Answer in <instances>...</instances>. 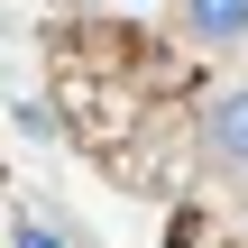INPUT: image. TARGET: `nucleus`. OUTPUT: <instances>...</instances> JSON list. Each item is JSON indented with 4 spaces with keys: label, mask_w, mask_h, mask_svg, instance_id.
Here are the masks:
<instances>
[{
    "label": "nucleus",
    "mask_w": 248,
    "mask_h": 248,
    "mask_svg": "<svg viewBox=\"0 0 248 248\" xmlns=\"http://www.w3.org/2000/svg\"><path fill=\"white\" fill-rule=\"evenodd\" d=\"M9 248H74V239H55L46 221H28V212H9Z\"/></svg>",
    "instance_id": "nucleus-3"
},
{
    "label": "nucleus",
    "mask_w": 248,
    "mask_h": 248,
    "mask_svg": "<svg viewBox=\"0 0 248 248\" xmlns=\"http://www.w3.org/2000/svg\"><path fill=\"white\" fill-rule=\"evenodd\" d=\"M212 156H221V166H248V92L212 101Z\"/></svg>",
    "instance_id": "nucleus-2"
},
{
    "label": "nucleus",
    "mask_w": 248,
    "mask_h": 248,
    "mask_svg": "<svg viewBox=\"0 0 248 248\" xmlns=\"http://www.w3.org/2000/svg\"><path fill=\"white\" fill-rule=\"evenodd\" d=\"M184 18H193V37H212V46H239L248 37V0H184Z\"/></svg>",
    "instance_id": "nucleus-1"
}]
</instances>
